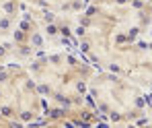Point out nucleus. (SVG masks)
I'll use <instances>...</instances> for the list:
<instances>
[{
  "mask_svg": "<svg viewBox=\"0 0 152 128\" xmlns=\"http://www.w3.org/2000/svg\"><path fill=\"white\" fill-rule=\"evenodd\" d=\"M78 68V62L68 56H45L33 64L31 77L41 95L70 101L82 93L84 87V83H80V78L74 75Z\"/></svg>",
  "mask_w": 152,
  "mask_h": 128,
  "instance_id": "nucleus-2",
  "label": "nucleus"
},
{
  "mask_svg": "<svg viewBox=\"0 0 152 128\" xmlns=\"http://www.w3.org/2000/svg\"><path fill=\"white\" fill-rule=\"evenodd\" d=\"M41 110V93L33 77L12 62L0 64V114L10 120H33Z\"/></svg>",
  "mask_w": 152,
  "mask_h": 128,
  "instance_id": "nucleus-1",
  "label": "nucleus"
},
{
  "mask_svg": "<svg viewBox=\"0 0 152 128\" xmlns=\"http://www.w3.org/2000/svg\"><path fill=\"white\" fill-rule=\"evenodd\" d=\"M21 0H0V44L10 39L21 23Z\"/></svg>",
  "mask_w": 152,
  "mask_h": 128,
  "instance_id": "nucleus-4",
  "label": "nucleus"
},
{
  "mask_svg": "<svg viewBox=\"0 0 152 128\" xmlns=\"http://www.w3.org/2000/svg\"><path fill=\"white\" fill-rule=\"evenodd\" d=\"M91 93L95 101H99V105L109 114H127L138 103V91L129 83L109 75L93 78Z\"/></svg>",
  "mask_w": 152,
  "mask_h": 128,
  "instance_id": "nucleus-3",
  "label": "nucleus"
},
{
  "mask_svg": "<svg viewBox=\"0 0 152 128\" xmlns=\"http://www.w3.org/2000/svg\"><path fill=\"white\" fill-rule=\"evenodd\" d=\"M41 8H50V10H58V13H68L80 6V0H29Z\"/></svg>",
  "mask_w": 152,
  "mask_h": 128,
  "instance_id": "nucleus-5",
  "label": "nucleus"
},
{
  "mask_svg": "<svg viewBox=\"0 0 152 128\" xmlns=\"http://www.w3.org/2000/svg\"><path fill=\"white\" fill-rule=\"evenodd\" d=\"M4 56H6V48H4V46L0 44V64L4 62Z\"/></svg>",
  "mask_w": 152,
  "mask_h": 128,
  "instance_id": "nucleus-6",
  "label": "nucleus"
}]
</instances>
